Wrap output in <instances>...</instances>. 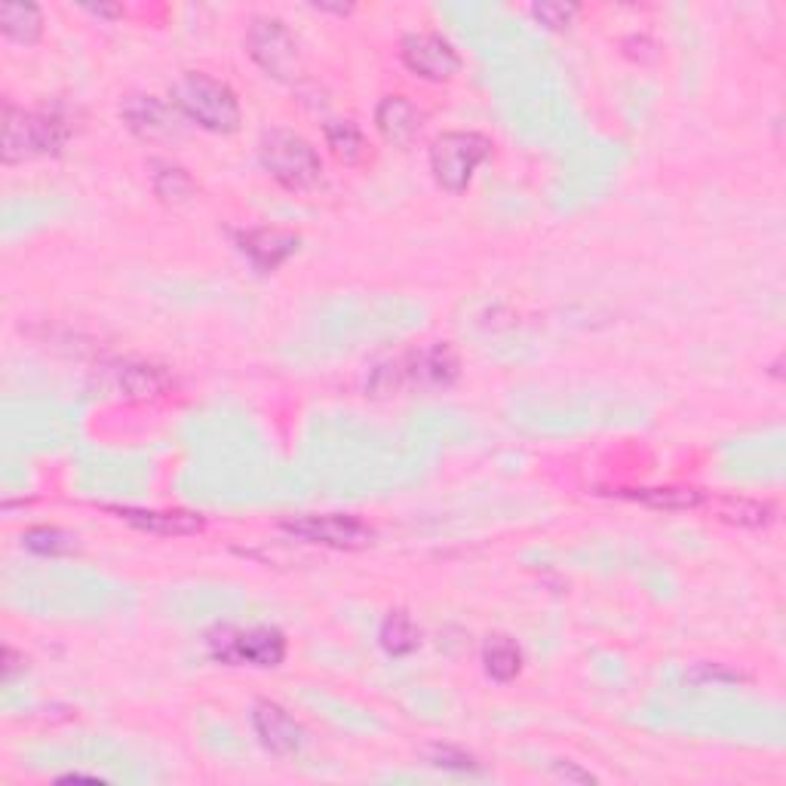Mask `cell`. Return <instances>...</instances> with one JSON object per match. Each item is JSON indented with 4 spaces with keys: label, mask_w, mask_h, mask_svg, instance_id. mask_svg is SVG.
Here are the masks:
<instances>
[{
    "label": "cell",
    "mask_w": 786,
    "mask_h": 786,
    "mask_svg": "<svg viewBox=\"0 0 786 786\" xmlns=\"http://www.w3.org/2000/svg\"><path fill=\"white\" fill-rule=\"evenodd\" d=\"M172 105L191 123L218 136L234 132L244 120L237 93L225 80H215L203 72H187L172 84Z\"/></svg>",
    "instance_id": "obj_1"
},
{
    "label": "cell",
    "mask_w": 786,
    "mask_h": 786,
    "mask_svg": "<svg viewBox=\"0 0 786 786\" xmlns=\"http://www.w3.org/2000/svg\"><path fill=\"white\" fill-rule=\"evenodd\" d=\"M457 357L449 344H430L424 351L402 354L387 366H378L369 381L375 397H390L402 390H437L455 385Z\"/></svg>",
    "instance_id": "obj_2"
},
{
    "label": "cell",
    "mask_w": 786,
    "mask_h": 786,
    "mask_svg": "<svg viewBox=\"0 0 786 786\" xmlns=\"http://www.w3.org/2000/svg\"><path fill=\"white\" fill-rule=\"evenodd\" d=\"M72 139L68 120L56 111H25V108H3V163H25L31 158L58 154Z\"/></svg>",
    "instance_id": "obj_3"
},
{
    "label": "cell",
    "mask_w": 786,
    "mask_h": 786,
    "mask_svg": "<svg viewBox=\"0 0 786 786\" xmlns=\"http://www.w3.org/2000/svg\"><path fill=\"white\" fill-rule=\"evenodd\" d=\"M258 160L287 191H311L323 179V160L316 148L292 129H268L258 142Z\"/></svg>",
    "instance_id": "obj_4"
},
{
    "label": "cell",
    "mask_w": 786,
    "mask_h": 786,
    "mask_svg": "<svg viewBox=\"0 0 786 786\" xmlns=\"http://www.w3.org/2000/svg\"><path fill=\"white\" fill-rule=\"evenodd\" d=\"M206 648L228 667H280L287 658V636L273 627H218L206 636Z\"/></svg>",
    "instance_id": "obj_5"
},
{
    "label": "cell",
    "mask_w": 786,
    "mask_h": 786,
    "mask_svg": "<svg viewBox=\"0 0 786 786\" xmlns=\"http://www.w3.org/2000/svg\"><path fill=\"white\" fill-rule=\"evenodd\" d=\"M488 154H492V142L480 132H443L430 144L433 182L449 194H464Z\"/></svg>",
    "instance_id": "obj_6"
},
{
    "label": "cell",
    "mask_w": 786,
    "mask_h": 786,
    "mask_svg": "<svg viewBox=\"0 0 786 786\" xmlns=\"http://www.w3.org/2000/svg\"><path fill=\"white\" fill-rule=\"evenodd\" d=\"M283 531L304 543H320V547H332V550H363L375 538V531L363 519L344 514L299 516V519L283 523Z\"/></svg>",
    "instance_id": "obj_7"
},
{
    "label": "cell",
    "mask_w": 786,
    "mask_h": 786,
    "mask_svg": "<svg viewBox=\"0 0 786 786\" xmlns=\"http://www.w3.org/2000/svg\"><path fill=\"white\" fill-rule=\"evenodd\" d=\"M246 50H249V56L256 58L258 68H265L277 80H289L299 68L295 41H292L287 25L277 22V19H256L246 31Z\"/></svg>",
    "instance_id": "obj_8"
},
{
    "label": "cell",
    "mask_w": 786,
    "mask_h": 786,
    "mask_svg": "<svg viewBox=\"0 0 786 786\" xmlns=\"http://www.w3.org/2000/svg\"><path fill=\"white\" fill-rule=\"evenodd\" d=\"M402 65L424 80H449L455 77L461 68V56L455 53V46L443 41L440 34H406L400 43Z\"/></svg>",
    "instance_id": "obj_9"
},
{
    "label": "cell",
    "mask_w": 786,
    "mask_h": 786,
    "mask_svg": "<svg viewBox=\"0 0 786 786\" xmlns=\"http://www.w3.org/2000/svg\"><path fill=\"white\" fill-rule=\"evenodd\" d=\"M252 729H256L258 744L273 756H295L304 746V731L280 703L258 701L252 707Z\"/></svg>",
    "instance_id": "obj_10"
},
{
    "label": "cell",
    "mask_w": 786,
    "mask_h": 786,
    "mask_svg": "<svg viewBox=\"0 0 786 786\" xmlns=\"http://www.w3.org/2000/svg\"><path fill=\"white\" fill-rule=\"evenodd\" d=\"M117 519L154 538H191L203 531V516L187 510H144V507H111Z\"/></svg>",
    "instance_id": "obj_11"
},
{
    "label": "cell",
    "mask_w": 786,
    "mask_h": 786,
    "mask_svg": "<svg viewBox=\"0 0 786 786\" xmlns=\"http://www.w3.org/2000/svg\"><path fill=\"white\" fill-rule=\"evenodd\" d=\"M120 117L139 139L144 142H158V139H170L175 132V111L166 101L154 99V96H132L123 101Z\"/></svg>",
    "instance_id": "obj_12"
},
{
    "label": "cell",
    "mask_w": 786,
    "mask_h": 786,
    "mask_svg": "<svg viewBox=\"0 0 786 786\" xmlns=\"http://www.w3.org/2000/svg\"><path fill=\"white\" fill-rule=\"evenodd\" d=\"M240 249L258 271H277L299 249V234L280 228H252L240 234Z\"/></svg>",
    "instance_id": "obj_13"
},
{
    "label": "cell",
    "mask_w": 786,
    "mask_h": 786,
    "mask_svg": "<svg viewBox=\"0 0 786 786\" xmlns=\"http://www.w3.org/2000/svg\"><path fill=\"white\" fill-rule=\"evenodd\" d=\"M375 127L390 144H406L421 127V115L406 96H387L375 108Z\"/></svg>",
    "instance_id": "obj_14"
},
{
    "label": "cell",
    "mask_w": 786,
    "mask_h": 786,
    "mask_svg": "<svg viewBox=\"0 0 786 786\" xmlns=\"http://www.w3.org/2000/svg\"><path fill=\"white\" fill-rule=\"evenodd\" d=\"M621 498L639 500L645 507H655V510H695L701 504V492L698 488H679V486H658V488H621L617 492Z\"/></svg>",
    "instance_id": "obj_15"
},
{
    "label": "cell",
    "mask_w": 786,
    "mask_h": 786,
    "mask_svg": "<svg viewBox=\"0 0 786 786\" xmlns=\"http://www.w3.org/2000/svg\"><path fill=\"white\" fill-rule=\"evenodd\" d=\"M170 387V378L160 373L158 366H142V363H127L117 369V390L132 400H151L160 397Z\"/></svg>",
    "instance_id": "obj_16"
},
{
    "label": "cell",
    "mask_w": 786,
    "mask_h": 786,
    "mask_svg": "<svg viewBox=\"0 0 786 786\" xmlns=\"http://www.w3.org/2000/svg\"><path fill=\"white\" fill-rule=\"evenodd\" d=\"M0 31L15 43H34L43 31V15L34 3H3L0 7Z\"/></svg>",
    "instance_id": "obj_17"
},
{
    "label": "cell",
    "mask_w": 786,
    "mask_h": 786,
    "mask_svg": "<svg viewBox=\"0 0 786 786\" xmlns=\"http://www.w3.org/2000/svg\"><path fill=\"white\" fill-rule=\"evenodd\" d=\"M378 639H381V648H385L387 655L406 658V655H412L414 648L421 645V629L406 612H390L385 617V624H381Z\"/></svg>",
    "instance_id": "obj_18"
},
{
    "label": "cell",
    "mask_w": 786,
    "mask_h": 786,
    "mask_svg": "<svg viewBox=\"0 0 786 786\" xmlns=\"http://www.w3.org/2000/svg\"><path fill=\"white\" fill-rule=\"evenodd\" d=\"M483 664H486V672L492 679L510 682V679H516L519 670H523V652H519V645H516L514 639L495 636V639L483 648Z\"/></svg>",
    "instance_id": "obj_19"
},
{
    "label": "cell",
    "mask_w": 786,
    "mask_h": 786,
    "mask_svg": "<svg viewBox=\"0 0 786 786\" xmlns=\"http://www.w3.org/2000/svg\"><path fill=\"white\" fill-rule=\"evenodd\" d=\"M715 514H719V519L731 523V526L762 529V526H768L774 519V507L750 498H722L715 504Z\"/></svg>",
    "instance_id": "obj_20"
},
{
    "label": "cell",
    "mask_w": 786,
    "mask_h": 786,
    "mask_svg": "<svg viewBox=\"0 0 786 786\" xmlns=\"http://www.w3.org/2000/svg\"><path fill=\"white\" fill-rule=\"evenodd\" d=\"M323 132H326V144L332 148V154L344 163H357L366 154L363 132L351 120H330Z\"/></svg>",
    "instance_id": "obj_21"
},
{
    "label": "cell",
    "mask_w": 786,
    "mask_h": 786,
    "mask_svg": "<svg viewBox=\"0 0 786 786\" xmlns=\"http://www.w3.org/2000/svg\"><path fill=\"white\" fill-rule=\"evenodd\" d=\"M22 543L31 553H41V557H65V553L77 550V538L56 526H34L22 535Z\"/></svg>",
    "instance_id": "obj_22"
},
{
    "label": "cell",
    "mask_w": 786,
    "mask_h": 786,
    "mask_svg": "<svg viewBox=\"0 0 786 786\" xmlns=\"http://www.w3.org/2000/svg\"><path fill=\"white\" fill-rule=\"evenodd\" d=\"M151 182H154V191L163 203H182L194 194V182L187 179V172L170 166V163H154Z\"/></svg>",
    "instance_id": "obj_23"
},
{
    "label": "cell",
    "mask_w": 786,
    "mask_h": 786,
    "mask_svg": "<svg viewBox=\"0 0 786 786\" xmlns=\"http://www.w3.org/2000/svg\"><path fill=\"white\" fill-rule=\"evenodd\" d=\"M428 758L430 765L445 768V772H476V768H480L476 758H473L471 753H464V750H457V746H445V744L430 746Z\"/></svg>",
    "instance_id": "obj_24"
},
{
    "label": "cell",
    "mask_w": 786,
    "mask_h": 786,
    "mask_svg": "<svg viewBox=\"0 0 786 786\" xmlns=\"http://www.w3.org/2000/svg\"><path fill=\"white\" fill-rule=\"evenodd\" d=\"M531 15L541 22V25H547V29H569L572 25V19L578 15V7L574 3H535L531 7Z\"/></svg>",
    "instance_id": "obj_25"
},
{
    "label": "cell",
    "mask_w": 786,
    "mask_h": 786,
    "mask_svg": "<svg viewBox=\"0 0 786 786\" xmlns=\"http://www.w3.org/2000/svg\"><path fill=\"white\" fill-rule=\"evenodd\" d=\"M686 679L688 682H741L744 676L741 672H734V670H729V667H722V664H698L695 670L691 672H686Z\"/></svg>",
    "instance_id": "obj_26"
},
{
    "label": "cell",
    "mask_w": 786,
    "mask_h": 786,
    "mask_svg": "<svg viewBox=\"0 0 786 786\" xmlns=\"http://www.w3.org/2000/svg\"><path fill=\"white\" fill-rule=\"evenodd\" d=\"M19 670H25V658H19L13 648H3V676L13 679Z\"/></svg>",
    "instance_id": "obj_27"
},
{
    "label": "cell",
    "mask_w": 786,
    "mask_h": 786,
    "mask_svg": "<svg viewBox=\"0 0 786 786\" xmlns=\"http://www.w3.org/2000/svg\"><path fill=\"white\" fill-rule=\"evenodd\" d=\"M557 772H559V777H569V780H584V784H586V780H593V774L578 772V768H572V765H569V762H566V765H562V762H559V765H557Z\"/></svg>",
    "instance_id": "obj_28"
},
{
    "label": "cell",
    "mask_w": 786,
    "mask_h": 786,
    "mask_svg": "<svg viewBox=\"0 0 786 786\" xmlns=\"http://www.w3.org/2000/svg\"><path fill=\"white\" fill-rule=\"evenodd\" d=\"M89 13H96V15H117L120 10H111V7H89Z\"/></svg>",
    "instance_id": "obj_29"
}]
</instances>
